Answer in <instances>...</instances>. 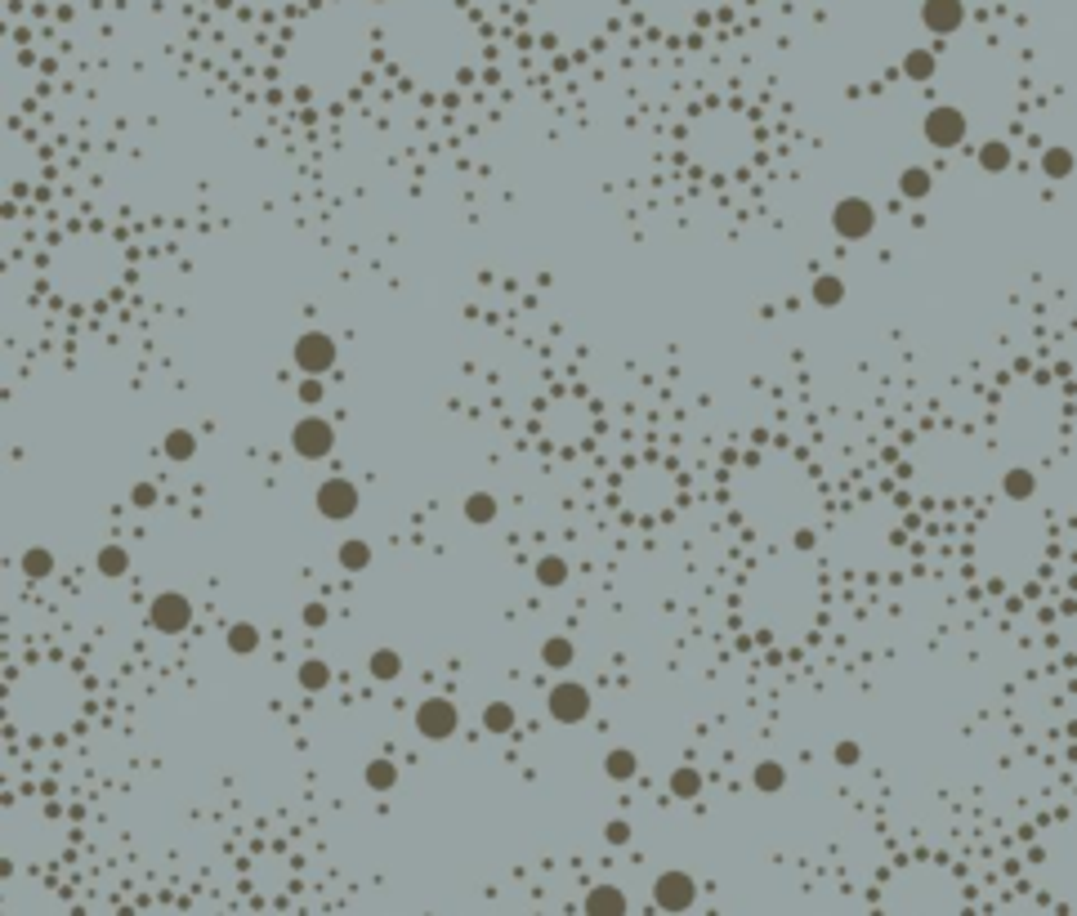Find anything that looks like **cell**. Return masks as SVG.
I'll return each instance as SVG.
<instances>
[{
    "label": "cell",
    "mask_w": 1077,
    "mask_h": 916,
    "mask_svg": "<svg viewBox=\"0 0 1077 916\" xmlns=\"http://www.w3.org/2000/svg\"><path fill=\"white\" fill-rule=\"evenodd\" d=\"M537 581H541V585H564V581H568V563H564L559 554L537 559Z\"/></svg>",
    "instance_id": "32"
},
{
    "label": "cell",
    "mask_w": 1077,
    "mask_h": 916,
    "mask_svg": "<svg viewBox=\"0 0 1077 916\" xmlns=\"http://www.w3.org/2000/svg\"><path fill=\"white\" fill-rule=\"evenodd\" d=\"M130 505H139V510H153V505H157V487H153V483H135V492H130Z\"/></svg>",
    "instance_id": "35"
},
{
    "label": "cell",
    "mask_w": 1077,
    "mask_h": 916,
    "mask_svg": "<svg viewBox=\"0 0 1077 916\" xmlns=\"http://www.w3.org/2000/svg\"><path fill=\"white\" fill-rule=\"evenodd\" d=\"M546 707H550V716H555L559 725H581V720L590 716V689H586V684H572V680H559V684L550 689Z\"/></svg>",
    "instance_id": "6"
},
{
    "label": "cell",
    "mask_w": 1077,
    "mask_h": 916,
    "mask_svg": "<svg viewBox=\"0 0 1077 916\" xmlns=\"http://www.w3.org/2000/svg\"><path fill=\"white\" fill-rule=\"evenodd\" d=\"M363 778H368V787H372V791H394V787H399V765H394V760H385V756H376V760H368Z\"/></svg>",
    "instance_id": "15"
},
{
    "label": "cell",
    "mask_w": 1077,
    "mask_h": 916,
    "mask_svg": "<svg viewBox=\"0 0 1077 916\" xmlns=\"http://www.w3.org/2000/svg\"><path fill=\"white\" fill-rule=\"evenodd\" d=\"M604 840H608V845H626V840H630V823H626V818L604 823Z\"/></svg>",
    "instance_id": "34"
},
{
    "label": "cell",
    "mask_w": 1077,
    "mask_h": 916,
    "mask_svg": "<svg viewBox=\"0 0 1077 916\" xmlns=\"http://www.w3.org/2000/svg\"><path fill=\"white\" fill-rule=\"evenodd\" d=\"M752 782H756V791L774 796V791H783V787H787V769H783L779 760H761V765H756V774H752Z\"/></svg>",
    "instance_id": "20"
},
{
    "label": "cell",
    "mask_w": 1077,
    "mask_h": 916,
    "mask_svg": "<svg viewBox=\"0 0 1077 916\" xmlns=\"http://www.w3.org/2000/svg\"><path fill=\"white\" fill-rule=\"evenodd\" d=\"M832 756H836V765H859V756H863V751H859V742H850V738H845V742H836V751H832Z\"/></svg>",
    "instance_id": "37"
},
{
    "label": "cell",
    "mask_w": 1077,
    "mask_h": 916,
    "mask_svg": "<svg viewBox=\"0 0 1077 916\" xmlns=\"http://www.w3.org/2000/svg\"><path fill=\"white\" fill-rule=\"evenodd\" d=\"M376 6H385V0H376Z\"/></svg>",
    "instance_id": "39"
},
{
    "label": "cell",
    "mask_w": 1077,
    "mask_h": 916,
    "mask_svg": "<svg viewBox=\"0 0 1077 916\" xmlns=\"http://www.w3.org/2000/svg\"><path fill=\"white\" fill-rule=\"evenodd\" d=\"M670 796H679V800H697V796H702V774L688 769V765H679V769L670 774Z\"/></svg>",
    "instance_id": "24"
},
{
    "label": "cell",
    "mask_w": 1077,
    "mask_h": 916,
    "mask_svg": "<svg viewBox=\"0 0 1077 916\" xmlns=\"http://www.w3.org/2000/svg\"><path fill=\"white\" fill-rule=\"evenodd\" d=\"M810 545H814V532H810V528H805V532H796V550H810Z\"/></svg>",
    "instance_id": "38"
},
{
    "label": "cell",
    "mask_w": 1077,
    "mask_h": 916,
    "mask_svg": "<svg viewBox=\"0 0 1077 916\" xmlns=\"http://www.w3.org/2000/svg\"><path fill=\"white\" fill-rule=\"evenodd\" d=\"M317 514L322 519H349V514H358V487L349 479H326L317 487Z\"/></svg>",
    "instance_id": "9"
},
{
    "label": "cell",
    "mask_w": 1077,
    "mask_h": 916,
    "mask_svg": "<svg viewBox=\"0 0 1077 916\" xmlns=\"http://www.w3.org/2000/svg\"><path fill=\"white\" fill-rule=\"evenodd\" d=\"M1041 170H1046V179H1068V175H1073V152L1059 148V144L1046 148V152H1041Z\"/></svg>",
    "instance_id": "25"
},
{
    "label": "cell",
    "mask_w": 1077,
    "mask_h": 916,
    "mask_svg": "<svg viewBox=\"0 0 1077 916\" xmlns=\"http://www.w3.org/2000/svg\"><path fill=\"white\" fill-rule=\"evenodd\" d=\"M368 671H372V680L390 684V680L403 676V653H399V649H376V653L368 658Z\"/></svg>",
    "instance_id": "13"
},
{
    "label": "cell",
    "mask_w": 1077,
    "mask_h": 916,
    "mask_svg": "<svg viewBox=\"0 0 1077 916\" xmlns=\"http://www.w3.org/2000/svg\"><path fill=\"white\" fill-rule=\"evenodd\" d=\"M930 188H934V179H930V170H926V166H908V170L899 175V193H903L908 201L930 197Z\"/></svg>",
    "instance_id": "16"
},
{
    "label": "cell",
    "mask_w": 1077,
    "mask_h": 916,
    "mask_svg": "<svg viewBox=\"0 0 1077 916\" xmlns=\"http://www.w3.org/2000/svg\"><path fill=\"white\" fill-rule=\"evenodd\" d=\"M975 157H979V166H983L988 175H1001V170H1010V161H1015V157H1010V148H1006L1001 139L979 144V152H975Z\"/></svg>",
    "instance_id": "18"
},
{
    "label": "cell",
    "mask_w": 1077,
    "mask_h": 916,
    "mask_svg": "<svg viewBox=\"0 0 1077 916\" xmlns=\"http://www.w3.org/2000/svg\"><path fill=\"white\" fill-rule=\"evenodd\" d=\"M99 572H104V577H126V572H130V554H126L121 545H104V550H99Z\"/></svg>",
    "instance_id": "30"
},
{
    "label": "cell",
    "mask_w": 1077,
    "mask_h": 916,
    "mask_svg": "<svg viewBox=\"0 0 1077 916\" xmlns=\"http://www.w3.org/2000/svg\"><path fill=\"white\" fill-rule=\"evenodd\" d=\"M1001 492H1006L1010 501H1028V496L1037 492V474H1032V470H1024V465H1015V470H1006V474H1001Z\"/></svg>",
    "instance_id": "14"
},
{
    "label": "cell",
    "mask_w": 1077,
    "mask_h": 916,
    "mask_svg": "<svg viewBox=\"0 0 1077 916\" xmlns=\"http://www.w3.org/2000/svg\"><path fill=\"white\" fill-rule=\"evenodd\" d=\"M604 774H608L613 782H630V778L639 774V756H635L630 747H613V751L604 756Z\"/></svg>",
    "instance_id": "12"
},
{
    "label": "cell",
    "mask_w": 1077,
    "mask_h": 916,
    "mask_svg": "<svg viewBox=\"0 0 1077 916\" xmlns=\"http://www.w3.org/2000/svg\"><path fill=\"white\" fill-rule=\"evenodd\" d=\"M300 618H304V627H326V603H317V599L304 603V613H300Z\"/></svg>",
    "instance_id": "36"
},
{
    "label": "cell",
    "mask_w": 1077,
    "mask_h": 916,
    "mask_svg": "<svg viewBox=\"0 0 1077 916\" xmlns=\"http://www.w3.org/2000/svg\"><path fill=\"white\" fill-rule=\"evenodd\" d=\"M295 394H300V403H304V407H317V403L326 398V385H322L317 376H309V381H300V390H295Z\"/></svg>",
    "instance_id": "33"
},
{
    "label": "cell",
    "mask_w": 1077,
    "mask_h": 916,
    "mask_svg": "<svg viewBox=\"0 0 1077 916\" xmlns=\"http://www.w3.org/2000/svg\"><path fill=\"white\" fill-rule=\"evenodd\" d=\"M457 725H461V716H457V707H452L448 698H430V702L417 707V729H421V738H430V742L452 738Z\"/></svg>",
    "instance_id": "8"
},
{
    "label": "cell",
    "mask_w": 1077,
    "mask_h": 916,
    "mask_svg": "<svg viewBox=\"0 0 1077 916\" xmlns=\"http://www.w3.org/2000/svg\"><path fill=\"white\" fill-rule=\"evenodd\" d=\"M810 295H814V304H823V309H836V304L845 299V282L836 273H819Z\"/></svg>",
    "instance_id": "17"
},
{
    "label": "cell",
    "mask_w": 1077,
    "mask_h": 916,
    "mask_svg": "<svg viewBox=\"0 0 1077 916\" xmlns=\"http://www.w3.org/2000/svg\"><path fill=\"white\" fill-rule=\"evenodd\" d=\"M483 729L488 733H510L515 729V707L510 702H488L483 707Z\"/></svg>",
    "instance_id": "27"
},
{
    "label": "cell",
    "mask_w": 1077,
    "mask_h": 916,
    "mask_svg": "<svg viewBox=\"0 0 1077 916\" xmlns=\"http://www.w3.org/2000/svg\"><path fill=\"white\" fill-rule=\"evenodd\" d=\"M291 358H295V367H300L304 376H326V372L335 367V341H331L326 332H304V336L295 341Z\"/></svg>",
    "instance_id": "2"
},
{
    "label": "cell",
    "mask_w": 1077,
    "mask_h": 916,
    "mask_svg": "<svg viewBox=\"0 0 1077 916\" xmlns=\"http://www.w3.org/2000/svg\"><path fill=\"white\" fill-rule=\"evenodd\" d=\"M934 68H939V59L930 50H908V59H903V77L908 81H930Z\"/></svg>",
    "instance_id": "22"
},
{
    "label": "cell",
    "mask_w": 1077,
    "mask_h": 916,
    "mask_svg": "<svg viewBox=\"0 0 1077 916\" xmlns=\"http://www.w3.org/2000/svg\"><path fill=\"white\" fill-rule=\"evenodd\" d=\"M228 649H233L237 658L255 653V649H260V631H255L251 622H237V627H228Z\"/></svg>",
    "instance_id": "29"
},
{
    "label": "cell",
    "mask_w": 1077,
    "mask_h": 916,
    "mask_svg": "<svg viewBox=\"0 0 1077 916\" xmlns=\"http://www.w3.org/2000/svg\"><path fill=\"white\" fill-rule=\"evenodd\" d=\"M326 684H331V667H326V662H317V658L300 662V689H309V693H322Z\"/></svg>",
    "instance_id": "26"
},
{
    "label": "cell",
    "mask_w": 1077,
    "mask_h": 916,
    "mask_svg": "<svg viewBox=\"0 0 1077 916\" xmlns=\"http://www.w3.org/2000/svg\"><path fill=\"white\" fill-rule=\"evenodd\" d=\"M572 658H577V649H572V640H564V636H550V640L541 644V662H546L550 671L572 667Z\"/></svg>",
    "instance_id": "19"
},
{
    "label": "cell",
    "mask_w": 1077,
    "mask_h": 916,
    "mask_svg": "<svg viewBox=\"0 0 1077 916\" xmlns=\"http://www.w3.org/2000/svg\"><path fill=\"white\" fill-rule=\"evenodd\" d=\"M653 903H657L662 912H684V907L697 903V880H693L688 871L670 867V871H662V876L653 880Z\"/></svg>",
    "instance_id": "4"
},
{
    "label": "cell",
    "mask_w": 1077,
    "mask_h": 916,
    "mask_svg": "<svg viewBox=\"0 0 1077 916\" xmlns=\"http://www.w3.org/2000/svg\"><path fill=\"white\" fill-rule=\"evenodd\" d=\"M921 23L934 37H952L966 23V6L961 0H921Z\"/></svg>",
    "instance_id": "10"
},
{
    "label": "cell",
    "mask_w": 1077,
    "mask_h": 916,
    "mask_svg": "<svg viewBox=\"0 0 1077 916\" xmlns=\"http://www.w3.org/2000/svg\"><path fill=\"white\" fill-rule=\"evenodd\" d=\"M368 563H372V545L368 541H344L340 545V568L344 572H363Z\"/></svg>",
    "instance_id": "28"
},
{
    "label": "cell",
    "mask_w": 1077,
    "mask_h": 916,
    "mask_svg": "<svg viewBox=\"0 0 1077 916\" xmlns=\"http://www.w3.org/2000/svg\"><path fill=\"white\" fill-rule=\"evenodd\" d=\"M23 572H28V577H37V581H41V577H50V572H55V554H50L46 545H32V550L23 554Z\"/></svg>",
    "instance_id": "31"
},
{
    "label": "cell",
    "mask_w": 1077,
    "mask_h": 916,
    "mask_svg": "<svg viewBox=\"0 0 1077 916\" xmlns=\"http://www.w3.org/2000/svg\"><path fill=\"white\" fill-rule=\"evenodd\" d=\"M161 447H166L170 461H193V456H197V434H193V430H170Z\"/></svg>",
    "instance_id": "23"
},
{
    "label": "cell",
    "mask_w": 1077,
    "mask_h": 916,
    "mask_svg": "<svg viewBox=\"0 0 1077 916\" xmlns=\"http://www.w3.org/2000/svg\"><path fill=\"white\" fill-rule=\"evenodd\" d=\"M832 228H836L845 242H863V237L877 228V210H872V201H863V197H841L836 210H832Z\"/></svg>",
    "instance_id": "3"
},
{
    "label": "cell",
    "mask_w": 1077,
    "mask_h": 916,
    "mask_svg": "<svg viewBox=\"0 0 1077 916\" xmlns=\"http://www.w3.org/2000/svg\"><path fill=\"white\" fill-rule=\"evenodd\" d=\"M921 130H926V139H930L934 148H957V144L966 139V112L952 108V104H939V108L926 112Z\"/></svg>",
    "instance_id": "5"
},
{
    "label": "cell",
    "mask_w": 1077,
    "mask_h": 916,
    "mask_svg": "<svg viewBox=\"0 0 1077 916\" xmlns=\"http://www.w3.org/2000/svg\"><path fill=\"white\" fill-rule=\"evenodd\" d=\"M291 447H295L304 461H322V456L335 447V430H331L322 416H304V421L291 430Z\"/></svg>",
    "instance_id": "7"
},
{
    "label": "cell",
    "mask_w": 1077,
    "mask_h": 916,
    "mask_svg": "<svg viewBox=\"0 0 1077 916\" xmlns=\"http://www.w3.org/2000/svg\"><path fill=\"white\" fill-rule=\"evenodd\" d=\"M148 622H153L161 636H179V631H188V627H193V603H188V594H179V590H161V594L153 599V608H148Z\"/></svg>",
    "instance_id": "1"
},
{
    "label": "cell",
    "mask_w": 1077,
    "mask_h": 916,
    "mask_svg": "<svg viewBox=\"0 0 1077 916\" xmlns=\"http://www.w3.org/2000/svg\"><path fill=\"white\" fill-rule=\"evenodd\" d=\"M497 510H501V505H497V496H492V492H470V496H466V519H470V523H479V528H483V523H492V519H497Z\"/></svg>",
    "instance_id": "21"
},
{
    "label": "cell",
    "mask_w": 1077,
    "mask_h": 916,
    "mask_svg": "<svg viewBox=\"0 0 1077 916\" xmlns=\"http://www.w3.org/2000/svg\"><path fill=\"white\" fill-rule=\"evenodd\" d=\"M590 916H621L630 903H626V894L617 889V885H595L590 894H586V903H581Z\"/></svg>",
    "instance_id": "11"
}]
</instances>
